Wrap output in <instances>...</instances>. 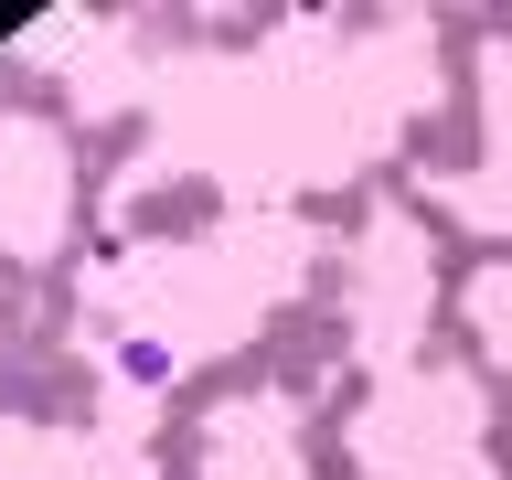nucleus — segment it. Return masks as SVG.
I'll return each mask as SVG.
<instances>
[{"instance_id": "obj_1", "label": "nucleus", "mask_w": 512, "mask_h": 480, "mask_svg": "<svg viewBox=\"0 0 512 480\" xmlns=\"http://www.w3.org/2000/svg\"><path fill=\"white\" fill-rule=\"evenodd\" d=\"M118 374L139 384V395H150V384H171V342H160V331H128V342H118Z\"/></svg>"}]
</instances>
